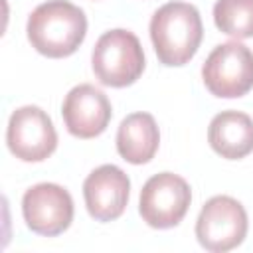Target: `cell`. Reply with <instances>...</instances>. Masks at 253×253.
<instances>
[{"instance_id": "1", "label": "cell", "mask_w": 253, "mask_h": 253, "mask_svg": "<svg viewBox=\"0 0 253 253\" xmlns=\"http://www.w3.org/2000/svg\"><path fill=\"white\" fill-rule=\"evenodd\" d=\"M28 40L47 57H67L77 51L87 34L83 10L67 0H47L28 18Z\"/></svg>"}, {"instance_id": "2", "label": "cell", "mask_w": 253, "mask_h": 253, "mask_svg": "<svg viewBox=\"0 0 253 253\" xmlns=\"http://www.w3.org/2000/svg\"><path fill=\"white\" fill-rule=\"evenodd\" d=\"M204 28L196 6L188 2H168L150 20V40L160 63L178 67L188 63L202 42Z\"/></svg>"}, {"instance_id": "3", "label": "cell", "mask_w": 253, "mask_h": 253, "mask_svg": "<svg viewBox=\"0 0 253 253\" xmlns=\"http://www.w3.org/2000/svg\"><path fill=\"white\" fill-rule=\"evenodd\" d=\"M95 77L107 87L132 85L144 69V53L138 38L128 30L105 32L91 55Z\"/></svg>"}, {"instance_id": "4", "label": "cell", "mask_w": 253, "mask_h": 253, "mask_svg": "<svg viewBox=\"0 0 253 253\" xmlns=\"http://www.w3.org/2000/svg\"><path fill=\"white\" fill-rule=\"evenodd\" d=\"M202 77L208 91L221 99L243 97L253 87V53L235 42L219 43L206 59Z\"/></svg>"}, {"instance_id": "5", "label": "cell", "mask_w": 253, "mask_h": 253, "mask_svg": "<svg viewBox=\"0 0 253 253\" xmlns=\"http://www.w3.org/2000/svg\"><path fill=\"white\" fill-rule=\"evenodd\" d=\"M247 235L245 208L229 196L210 198L196 221V237L202 247L213 253L229 251Z\"/></svg>"}, {"instance_id": "6", "label": "cell", "mask_w": 253, "mask_h": 253, "mask_svg": "<svg viewBox=\"0 0 253 253\" xmlns=\"http://www.w3.org/2000/svg\"><path fill=\"white\" fill-rule=\"evenodd\" d=\"M192 202V190L184 178L172 172L154 174L140 190L138 211L142 219L156 229L178 225Z\"/></svg>"}, {"instance_id": "7", "label": "cell", "mask_w": 253, "mask_h": 253, "mask_svg": "<svg viewBox=\"0 0 253 253\" xmlns=\"http://www.w3.org/2000/svg\"><path fill=\"white\" fill-rule=\"evenodd\" d=\"M6 142L10 152L24 162H42L57 146V132L45 111L26 105L10 115Z\"/></svg>"}, {"instance_id": "8", "label": "cell", "mask_w": 253, "mask_h": 253, "mask_svg": "<svg viewBox=\"0 0 253 253\" xmlns=\"http://www.w3.org/2000/svg\"><path fill=\"white\" fill-rule=\"evenodd\" d=\"M22 213L26 225L40 235H59L73 221V200L65 188L42 182L26 190L22 198Z\"/></svg>"}, {"instance_id": "9", "label": "cell", "mask_w": 253, "mask_h": 253, "mask_svg": "<svg viewBox=\"0 0 253 253\" xmlns=\"http://www.w3.org/2000/svg\"><path fill=\"white\" fill-rule=\"evenodd\" d=\"M128 176L115 164L95 168L83 182V198L87 211L97 221L117 219L128 202Z\"/></svg>"}, {"instance_id": "10", "label": "cell", "mask_w": 253, "mask_h": 253, "mask_svg": "<svg viewBox=\"0 0 253 253\" xmlns=\"http://www.w3.org/2000/svg\"><path fill=\"white\" fill-rule=\"evenodd\" d=\"M61 115L67 130L77 138L99 136L111 121V103L95 85L83 83L73 87L63 101Z\"/></svg>"}, {"instance_id": "11", "label": "cell", "mask_w": 253, "mask_h": 253, "mask_svg": "<svg viewBox=\"0 0 253 253\" xmlns=\"http://www.w3.org/2000/svg\"><path fill=\"white\" fill-rule=\"evenodd\" d=\"M210 146L227 160H239L253 150V119L241 111H221L208 128Z\"/></svg>"}, {"instance_id": "12", "label": "cell", "mask_w": 253, "mask_h": 253, "mask_svg": "<svg viewBox=\"0 0 253 253\" xmlns=\"http://www.w3.org/2000/svg\"><path fill=\"white\" fill-rule=\"evenodd\" d=\"M160 142L156 121L148 113H132L117 130V150L130 164H146L154 158Z\"/></svg>"}, {"instance_id": "13", "label": "cell", "mask_w": 253, "mask_h": 253, "mask_svg": "<svg viewBox=\"0 0 253 253\" xmlns=\"http://www.w3.org/2000/svg\"><path fill=\"white\" fill-rule=\"evenodd\" d=\"M213 22L225 36L235 40L253 38V0H217Z\"/></svg>"}]
</instances>
